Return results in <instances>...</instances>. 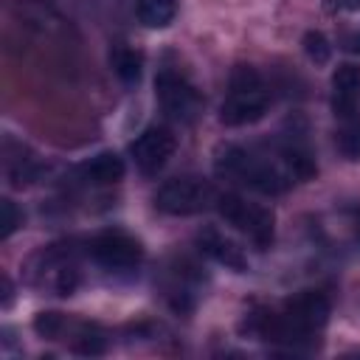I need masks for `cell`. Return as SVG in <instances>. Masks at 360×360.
I'll list each match as a JSON object with an SVG mask.
<instances>
[{"instance_id": "6da1fadb", "label": "cell", "mask_w": 360, "mask_h": 360, "mask_svg": "<svg viewBox=\"0 0 360 360\" xmlns=\"http://www.w3.org/2000/svg\"><path fill=\"white\" fill-rule=\"evenodd\" d=\"M329 321V301L323 292L304 290L292 298H287L278 309H256L248 318V329L259 335L262 340L273 343H301L312 338L318 329H323Z\"/></svg>"}, {"instance_id": "7a4b0ae2", "label": "cell", "mask_w": 360, "mask_h": 360, "mask_svg": "<svg viewBox=\"0 0 360 360\" xmlns=\"http://www.w3.org/2000/svg\"><path fill=\"white\" fill-rule=\"evenodd\" d=\"M214 172L231 183L248 186L259 194H281L292 186V174L278 158V152L245 149L236 143H225L214 152Z\"/></svg>"}, {"instance_id": "3957f363", "label": "cell", "mask_w": 360, "mask_h": 360, "mask_svg": "<svg viewBox=\"0 0 360 360\" xmlns=\"http://www.w3.org/2000/svg\"><path fill=\"white\" fill-rule=\"evenodd\" d=\"M270 107V90L253 65H236L228 79V93L219 107V121L225 127H245L264 118Z\"/></svg>"}, {"instance_id": "277c9868", "label": "cell", "mask_w": 360, "mask_h": 360, "mask_svg": "<svg viewBox=\"0 0 360 360\" xmlns=\"http://www.w3.org/2000/svg\"><path fill=\"white\" fill-rule=\"evenodd\" d=\"M217 211L219 217L233 225L242 236H248L256 248H270L273 245V233H276V217L270 208L259 205V202H250L239 194H219L217 197Z\"/></svg>"}, {"instance_id": "5b68a950", "label": "cell", "mask_w": 360, "mask_h": 360, "mask_svg": "<svg viewBox=\"0 0 360 360\" xmlns=\"http://www.w3.org/2000/svg\"><path fill=\"white\" fill-rule=\"evenodd\" d=\"M219 191L202 177H174L155 191V208L169 217H191L217 205Z\"/></svg>"}, {"instance_id": "8992f818", "label": "cell", "mask_w": 360, "mask_h": 360, "mask_svg": "<svg viewBox=\"0 0 360 360\" xmlns=\"http://www.w3.org/2000/svg\"><path fill=\"white\" fill-rule=\"evenodd\" d=\"M155 98L166 118L177 124H194L202 115V96L200 90L174 68H163L155 76Z\"/></svg>"}, {"instance_id": "52a82bcc", "label": "cell", "mask_w": 360, "mask_h": 360, "mask_svg": "<svg viewBox=\"0 0 360 360\" xmlns=\"http://www.w3.org/2000/svg\"><path fill=\"white\" fill-rule=\"evenodd\" d=\"M174 149H177V138L172 135L169 127H146L129 143V158L143 177H155L169 163Z\"/></svg>"}, {"instance_id": "ba28073f", "label": "cell", "mask_w": 360, "mask_h": 360, "mask_svg": "<svg viewBox=\"0 0 360 360\" xmlns=\"http://www.w3.org/2000/svg\"><path fill=\"white\" fill-rule=\"evenodd\" d=\"M87 250H90L93 262L107 270H132L143 259L141 242L124 231H104V233L93 236Z\"/></svg>"}, {"instance_id": "9c48e42d", "label": "cell", "mask_w": 360, "mask_h": 360, "mask_svg": "<svg viewBox=\"0 0 360 360\" xmlns=\"http://www.w3.org/2000/svg\"><path fill=\"white\" fill-rule=\"evenodd\" d=\"M37 281L48 290H53L56 295H70L79 284V270H76V262H73V253L62 245H51L45 248L37 259Z\"/></svg>"}, {"instance_id": "30bf717a", "label": "cell", "mask_w": 360, "mask_h": 360, "mask_svg": "<svg viewBox=\"0 0 360 360\" xmlns=\"http://www.w3.org/2000/svg\"><path fill=\"white\" fill-rule=\"evenodd\" d=\"M197 248L208 259H214L217 264H222L225 270H233V273H245L248 270V256L242 253V248L231 236H225L222 231H217L214 225H208V228H202L197 233Z\"/></svg>"}, {"instance_id": "8fae6325", "label": "cell", "mask_w": 360, "mask_h": 360, "mask_svg": "<svg viewBox=\"0 0 360 360\" xmlns=\"http://www.w3.org/2000/svg\"><path fill=\"white\" fill-rule=\"evenodd\" d=\"M360 101V68L357 65H340L332 73V110L343 121L357 112Z\"/></svg>"}, {"instance_id": "7c38bea8", "label": "cell", "mask_w": 360, "mask_h": 360, "mask_svg": "<svg viewBox=\"0 0 360 360\" xmlns=\"http://www.w3.org/2000/svg\"><path fill=\"white\" fill-rule=\"evenodd\" d=\"M3 172L14 188H22L39 177V160L22 143L6 138L3 141Z\"/></svg>"}, {"instance_id": "4fadbf2b", "label": "cell", "mask_w": 360, "mask_h": 360, "mask_svg": "<svg viewBox=\"0 0 360 360\" xmlns=\"http://www.w3.org/2000/svg\"><path fill=\"white\" fill-rule=\"evenodd\" d=\"M82 174H84V180H90L96 186H110L124 177V160L115 152H101L82 166Z\"/></svg>"}, {"instance_id": "5bb4252c", "label": "cell", "mask_w": 360, "mask_h": 360, "mask_svg": "<svg viewBox=\"0 0 360 360\" xmlns=\"http://www.w3.org/2000/svg\"><path fill=\"white\" fill-rule=\"evenodd\" d=\"M135 14L146 28H166L177 14V0H135Z\"/></svg>"}, {"instance_id": "9a60e30c", "label": "cell", "mask_w": 360, "mask_h": 360, "mask_svg": "<svg viewBox=\"0 0 360 360\" xmlns=\"http://www.w3.org/2000/svg\"><path fill=\"white\" fill-rule=\"evenodd\" d=\"M110 62H112L115 76H118L124 84H138L141 70H143V53H141V51L127 48V45H118V48L110 53Z\"/></svg>"}, {"instance_id": "2e32d148", "label": "cell", "mask_w": 360, "mask_h": 360, "mask_svg": "<svg viewBox=\"0 0 360 360\" xmlns=\"http://www.w3.org/2000/svg\"><path fill=\"white\" fill-rule=\"evenodd\" d=\"M70 349L76 354H101L107 349V338L96 323H79L70 338Z\"/></svg>"}, {"instance_id": "e0dca14e", "label": "cell", "mask_w": 360, "mask_h": 360, "mask_svg": "<svg viewBox=\"0 0 360 360\" xmlns=\"http://www.w3.org/2000/svg\"><path fill=\"white\" fill-rule=\"evenodd\" d=\"M335 143H338V149H340L343 158L360 160V115L357 112L349 115V118H343V124H340V129L335 135Z\"/></svg>"}, {"instance_id": "ac0fdd59", "label": "cell", "mask_w": 360, "mask_h": 360, "mask_svg": "<svg viewBox=\"0 0 360 360\" xmlns=\"http://www.w3.org/2000/svg\"><path fill=\"white\" fill-rule=\"evenodd\" d=\"M304 53L309 56V62L315 65H326L332 59V45L321 31H307L304 34Z\"/></svg>"}, {"instance_id": "d6986e66", "label": "cell", "mask_w": 360, "mask_h": 360, "mask_svg": "<svg viewBox=\"0 0 360 360\" xmlns=\"http://www.w3.org/2000/svg\"><path fill=\"white\" fill-rule=\"evenodd\" d=\"M65 326H68V321L62 312H39L34 318V332L42 338H51V340H56L65 332Z\"/></svg>"}, {"instance_id": "ffe728a7", "label": "cell", "mask_w": 360, "mask_h": 360, "mask_svg": "<svg viewBox=\"0 0 360 360\" xmlns=\"http://www.w3.org/2000/svg\"><path fill=\"white\" fill-rule=\"evenodd\" d=\"M20 222H22V217H20L17 205L8 197H3L0 200V239H8L20 228Z\"/></svg>"}, {"instance_id": "44dd1931", "label": "cell", "mask_w": 360, "mask_h": 360, "mask_svg": "<svg viewBox=\"0 0 360 360\" xmlns=\"http://www.w3.org/2000/svg\"><path fill=\"white\" fill-rule=\"evenodd\" d=\"M326 14H352L360 11V0H323Z\"/></svg>"}, {"instance_id": "7402d4cb", "label": "cell", "mask_w": 360, "mask_h": 360, "mask_svg": "<svg viewBox=\"0 0 360 360\" xmlns=\"http://www.w3.org/2000/svg\"><path fill=\"white\" fill-rule=\"evenodd\" d=\"M340 45H343L346 51H352V53H360V31H354V34H343Z\"/></svg>"}, {"instance_id": "603a6c76", "label": "cell", "mask_w": 360, "mask_h": 360, "mask_svg": "<svg viewBox=\"0 0 360 360\" xmlns=\"http://www.w3.org/2000/svg\"><path fill=\"white\" fill-rule=\"evenodd\" d=\"M349 219H352V231H354V239L360 242V205H354L349 211Z\"/></svg>"}, {"instance_id": "cb8c5ba5", "label": "cell", "mask_w": 360, "mask_h": 360, "mask_svg": "<svg viewBox=\"0 0 360 360\" xmlns=\"http://www.w3.org/2000/svg\"><path fill=\"white\" fill-rule=\"evenodd\" d=\"M11 304V281L3 276V307H8Z\"/></svg>"}]
</instances>
